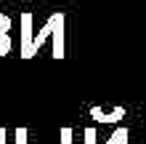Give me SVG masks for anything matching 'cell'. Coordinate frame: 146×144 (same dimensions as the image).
I'll return each mask as SVG.
<instances>
[{
	"mask_svg": "<svg viewBox=\"0 0 146 144\" xmlns=\"http://www.w3.org/2000/svg\"><path fill=\"white\" fill-rule=\"evenodd\" d=\"M90 117L96 123H119L125 117V107H114V109H101V107H90Z\"/></svg>",
	"mask_w": 146,
	"mask_h": 144,
	"instance_id": "2",
	"label": "cell"
},
{
	"mask_svg": "<svg viewBox=\"0 0 146 144\" xmlns=\"http://www.w3.org/2000/svg\"><path fill=\"white\" fill-rule=\"evenodd\" d=\"M72 136H74L72 128H61V144H72Z\"/></svg>",
	"mask_w": 146,
	"mask_h": 144,
	"instance_id": "6",
	"label": "cell"
},
{
	"mask_svg": "<svg viewBox=\"0 0 146 144\" xmlns=\"http://www.w3.org/2000/svg\"><path fill=\"white\" fill-rule=\"evenodd\" d=\"M8 32H11V19H8L5 13H0V59L13 48V40H11Z\"/></svg>",
	"mask_w": 146,
	"mask_h": 144,
	"instance_id": "4",
	"label": "cell"
},
{
	"mask_svg": "<svg viewBox=\"0 0 146 144\" xmlns=\"http://www.w3.org/2000/svg\"><path fill=\"white\" fill-rule=\"evenodd\" d=\"M16 144H42V141H29L27 139V128H16Z\"/></svg>",
	"mask_w": 146,
	"mask_h": 144,
	"instance_id": "5",
	"label": "cell"
},
{
	"mask_svg": "<svg viewBox=\"0 0 146 144\" xmlns=\"http://www.w3.org/2000/svg\"><path fill=\"white\" fill-rule=\"evenodd\" d=\"M5 136H8V131H5V128H0V144H5V141H8Z\"/></svg>",
	"mask_w": 146,
	"mask_h": 144,
	"instance_id": "7",
	"label": "cell"
},
{
	"mask_svg": "<svg viewBox=\"0 0 146 144\" xmlns=\"http://www.w3.org/2000/svg\"><path fill=\"white\" fill-rule=\"evenodd\" d=\"M127 136H130V131H127L125 125H119V128L106 139V144H127ZM85 144H96V128L85 131Z\"/></svg>",
	"mask_w": 146,
	"mask_h": 144,
	"instance_id": "3",
	"label": "cell"
},
{
	"mask_svg": "<svg viewBox=\"0 0 146 144\" xmlns=\"http://www.w3.org/2000/svg\"><path fill=\"white\" fill-rule=\"evenodd\" d=\"M64 13L58 11V13H50L48 16V21L42 24V27L37 29V35H35V29H32V13H21V59H32L37 54V51L42 48V43L45 40H53V59H64L66 56V43H64Z\"/></svg>",
	"mask_w": 146,
	"mask_h": 144,
	"instance_id": "1",
	"label": "cell"
}]
</instances>
